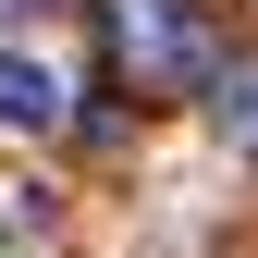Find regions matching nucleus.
<instances>
[{"label": "nucleus", "instance_id": "nucleus-1", "mask_svg": "<svg viewBox=\"0 0 258 258\" xmlns=\"http://www.w3.org/2000/svg\"><path fill=\"white\" fill-rule=\"evenodd\" d=\"M99 37H111V74L148 86V99L209 74V25H197V0H99Z\"/></svg>", "mask_w": 258, "mask_h": 258}, {"label": "nucleus", "instance_id": "nucleus-2", "mask_svg": "<svg viewBox=\"0 0 258 258\" xmlns=\"http://www.w3.org/2000/svg\"><path fill=\"white\" fill-rule=\"evenodd\" d=\"M49 123H61V74L25 61V49H0V136H49Z\"/></svg>", "mask_w": 258, "mask_h": 258}, {"label": "nucleus", "instance_id": "nucleus-3", "mask_svg": "<svg viewBox=\"0 0 258 258\" xmlns=\"http://www.w3.org/2000/svg\"><path fill=\"white\" fill-rule=\"evenodd\" d=\"M234 123H246V136H258V86H246V99H234Z\"/></svg>", "mask_w": 258, "mask_h": 258}]
</instances>
